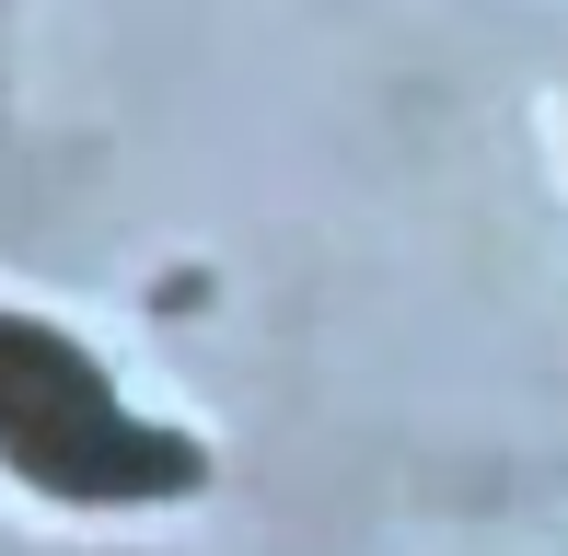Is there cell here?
Returning <instances> with one entry per match:
<instances>
[{"instance_id": "1", "label": "cell", "mask_w": 568, "mask_h": 556, "mask_svg": "<svg viewBox=\"0 0 568 556\" xmlns=\"http://www.w3.org/2000/svg\"><path fill=\"white\" fill-rule=\"evenodd\" d=\"M0 441L23 452V475L47 487H93V498H151V487H186L197 452L186 441H151L105 406L82 360L36 325H0Z\"/></svg>"}]
</instances>
